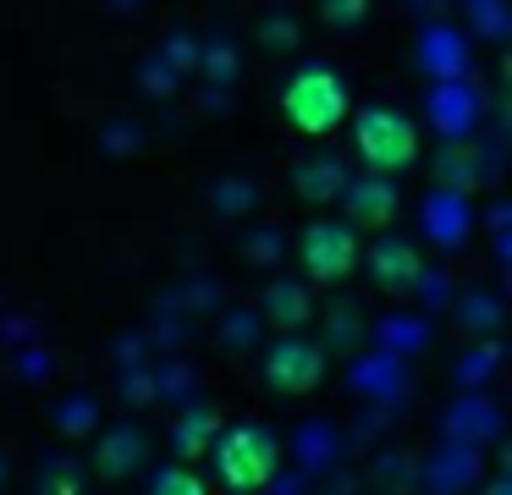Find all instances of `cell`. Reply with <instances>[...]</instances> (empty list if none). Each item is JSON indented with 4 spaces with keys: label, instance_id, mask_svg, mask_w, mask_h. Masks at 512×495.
Returning <instances> with one entry per match:
<instances>
[{
    "label": "cell",
    "instance_id": "obj_1",
    "mask_svg": "<svg viewBox=\"0 0 512 495\" xmlns=\"http://www.w3.org/2000/svg\"><path fill=\"white\" fill-rule=\"evenodd\" d=\"M347 105H353V99H347V83L331 66H303V72L281 88V116H287V127L303 132V138L336 132L347 116Z\"/></svg>",
    "mask_w": 512,
    "mask_h": 495
},
{
    "label": "cell",
    "instance_id": "obj_10",
    "mask_svg": "<svg viewBox=\"0 0 512 495\" xmlns=\"http://www.w3.org/2000/svg\"><path fill=\"white\" fill-rule=\"evenodd\" d=\"M270 308H276V325H303V314H309V308H303V292H292V286H276V292H270Z\"/></svg>",
    "mask_w": 512,
    "mask_h": 495
},
{
    "label": "cell",
    "instance_id": "obj_9",
    "mask_svg": "<svg viewBox=\"0 0 512 495\" xmlns=\"http://www.w3.org/2000/svg\"><path fill=\"white\" fill-rule=\"evenodd\" d=\"M155 495H210V490H204V479L193 468H166L155 479Z\"/></svg>",
    "mask_w": 512,
    "mask_h": 495
},
{
    "label": "cell",
    "instance_id": "obj_5",
    "mask_svg": "<svg viewBox=\"0 0 512 495\" xmlns=\"http://www.w3.org/2000/svg\"><path fill=\"white\" fill-rule=\"evenodd\" d=\"M265 380L281 396H309L325 380V352L309 347V341H276L265 358Z\"/></svg>",
    "mask_w": 512,
    "mask_h": 495
},
{
    "label": "cell",
    "instance_id": "obj_7",
    "mask_svg": "<svg viewBox=\"0 0 512 495\" xmlns=\"http://www.w3.org/2000/svg\"><path fill=\"white\" fill-rule=\"evenodd\" d=\"M369 270H375V281L386 286V292H408V286L424 275V259H419V248H413V242L386 237L375 253H369Z\"/></svg>",
    "mask_w": 512,
    "mask_h": 495
},
{
    "label": "cell",
    "instance_id": "obj_3",
    "mask_svg": "<svg viewBox=\"0 0 512 495\" xmlns=\"http://www.w3.org/2000/svg\"><path fill=\"white\" fill-rule=\"evenodd\" d=\"M281 451H276V435L259 424H237L221 435L215 446V468H221V484L226 490H265L270 473H276Z\"/></svg>",
    "mask_w": 512,
    "mask_h": 495
},
{
    "label": "cell",
    "instance_id": "obj_8",
    "mask_svg": "<svg viewBox=\"0 0 512 495\" xmlns=\"http://www.w3.org/2000/svg\"><path fill=\"white\" fill-rule=\"evenodd\" d=\"M298 193L309 198V204H325V198H336L347 187V176H342V165L336 160H309V165H298Z\"/></svg>",
    "mask_w": 512,
    "mask_h": 495
},
{
    "label": "cell",
    "instance_id": "obj_4",
    "mask_svg": "<svg viewBox=\"0 0 512 495\" xmlns=\"http://www.w3.org/2000/svg\"><path fill=\"white\" fill-rule=\"evenodd\" d=\"M358 259H364V242H358V231L347 226V220H314L298 237V264H303V275L320 281V286L347 281V275L358 270Z\"/></svg>",
    "mask_w": 512,
    "mask_h": 495
},
{
    "label": "cell",
    "instance_id": "obj_2",
    "mask_svg": "<svg viewBox=\"0 0 512 495\" xmlns=\"http://www.w3.org/2000/svg\"><path fill=\"white\" fill-rule=\"evenodd\" d=\"M353 149L375 176L408 171V165L419 160V127L391 105H369V110H358V121H353Z\"/></svg>",
    "mask_w": 512,
    "mask_h": 495
},
{
    "label": "cell",
    "instance_id": "obj_6",
    "mask_svg": "<svg viewBox=\"0 0 512 495\" xmlns=\"http://www.w3.org/2000/svg\"><path fill=\"white\" fill-rule=\"evenodd\" d=\"M342 198H347V226L353 231H380V226H391V215H397V187H391L386 176L347 182Z\"/></svg>",
    "mask_w": 512,
    "mask_h": 495
},
{
    "label": "cell",
    "instance_id": "obj_11",
    "mask_svg": "<svg viewBox=\"0 0 512 495\" xmlns=\"http://www.w3.org/2000/svg\"><path fill=\"white\" fill-rule=\"evenodd\" d=\"M369 0H325V22L331 28H353V22H364Z\"/></svg>",
    "mask_w": 512,
    "mask_h": 495
}]
</instances>
